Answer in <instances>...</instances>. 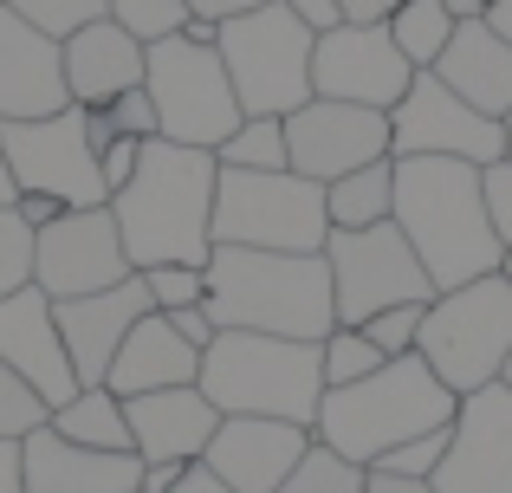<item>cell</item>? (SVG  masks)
Instances as JSON below:
<instances>
[{"label": "cell", "instance_id": "6da1fadb", "mask_svg": "<svg viewBox=\"0 0 512 493\" xmlns=\"http://www.w3.org/2000/svg\"><path fill=\"white\" fill-rule=\"evenodd\" d=\"M435 292L500 273V228L487 208V169L461 156H396V215Z\"/></svg>", "mask_w": 512, "mask_h": 493}, {"label": "cell", "instance_id": "7a4b0ae2", "mask_svg": "<svg viewBox=\"0 0 512 493\" xmlns=\"http://www.w3.org/2000/svg\"><path fill=\"white\" fill-rule=\"evenodd\" d=\"M214 150L150 137L137 156V176L111 195V221L137 273L150 266H208L214 253Z\"/></svg>", "mask_w": 512, "mask_h": 493}, {"label": "cell", "instance_id": "3957f363", "mask_svg": "<svg viewBox=\"0 0 512 493\" xmlns=\"http://www.w3.org/2000/svg\"><path fill=\"white\" fill-rule=\"evenodd\" d=\"M208 318L214 331H273V338L318 344L338 325L325 253H266V247H214L208 253Z\"/></svg>", "mask_w": 512, "mask_h": 493}, {"label": "cell", "instance_id": "277c9868", "mask_svg": "<svg viewBox=\"0 0 512 493\" xmlns=\"http://www.w3.org/2000/svg\"><path fill=\"white\" fill-rule=\"evenodd\" d=\"M454 409H461V396L422 364V351H409V357H389L383 370H370L363 383L325 390L312 435L325 448H338L344 461L370 468V461H383L396 442H415V435H428V429H448Z\"/></svg>", "mask_w": 512, "mask_h": 493}, {"label": "cell", "instance_id": "5b68a950", "mask_svg": "<svg viewBox=\"0 0 512 493\" xmlns=\"http://www.w3.org/2000/svg\"><path fill=\"white\" fill-rule=\"evenodd\" d=\"M195 390L221 416H279V422L312 429L318 403H325V364H318V344H305V338L214 331V344L201 351Z\"/></svg>", "mask_w": 512, "mask_h": 493}, {"label": "cell", "instance_id": "8992f818", "mask_svg": "<svg viewBox=\"0 0 512 493\" xmlns=\"http://www.w3.org/2000/svg\"><path fill=\"white\" fill-rule=\"evenodd\" d=\"M325 182L292 169H221L214 176V247L325 253Z\"/></svg>", "mask_w": 512, "mask_h": 493}, {"label": "cell", "instance_id": "52a82bcc", "mask_svg": "<svg viewBox=\"0 0 512 493\" xmlns=\"http://www.w3.org/2000/svg\"><path fill=\"white\" fill-rule=\"evenodd\" d=\"M312 46H318V33L305 20H292L286 0L234 13L214 33V52H221L247 117H292L312 98Z\"/></svg>", "mask_w": 512, "mask_h": 493}, {"label": "cell", "instance_id": "ba28073f", "mask_svg": "<svg viewBox=\"0 0 512 493\" xmlns=\"http://www.w3.org/2000/svg\"><path fill=\"white\" fill-rule=\"evenodd\" d=\"M415 351H422V364L454 396L500 383V370L512 357V286L500 273H487V279H467L454 292H435L422 312Z\"/></svg>", "mask_w": 512, "mask_h": 493}, {"label": "cell", "instance_id": "9c48e42d", "mask_svg": "<svg viewBox=\"0 0 512 493\" xmlns=\"http://www.w3.org/2000/svg\"><path fill=\"white\" fill-rule=\"evenodd\" d=\"M143 91L156 104V130L169 143H188V150H221L240 130V98L234 78H227L221 52L195 46V39H156L143 46Z\"/></svg>", "mask_w": 512, "mask_h": 493}, {"label": "cell", "instance_id": "30bf717a", "mask_svg": "<svg viewBox=\"0 0 512 493\" xmlns=\"http://www.w3.org/2000/svg\"><path fill=\"white\" fill-rule=\"evenodd\" d=\"M325 266H331L338 325H363V318L389 312V305H428L435 299V279L422 273V260H415V247L402 241L396 221H376V228H331Z\"/></svg>", "mask_w": 512, "mask_h": 493}, {"label": "cell", "instance_id": "8fae6325", "mask_svg": "<svg viewBox=\"0 0 512 493\" xmlns=\"http://www.w3.org/2000/svg\"><path fill=\"white\" fill-rule=\"evenodd\" d=\"M0 156H7V176L20 195H52L59 208H104L111 202L78 104H65L59 117L0 124Z\"/></svg>", "mask_w": 512, "mask_h": 493}, {"label": "cell", "instance_id": "7c38bea8", "mask_svg": "<svg viewBox=\"0 0 512 493\" xmlns=\"http://www.w3.org/2000/svg\"><path fill=\"white\" fill-rule=\"evenodd\" d=\"M389 156H461V163H500L506 124L454 98L435 72H415L402 104L389 111Z\"/></svg>", "mask_w": 512, "mask_h": 493}, {"label": "cell", "instance_id": "4fadbf2b", "mask_svg": "<svg viewBox=\"0 0 512 493\" xmlns=\"http://www.w3.org/2000/svg\"><path fill=\"white\" fill-rule=\"evenodd\" d=\"M124 234L111 221V202L104 208H65L59 221L33 234V286L46 292L52 305L59 299H85V292H111L117 279H130Z\"/></svg>", "mask_w": 512, "mask_h": 493}, {"label": "cell", "instance_id": "5bb4252c", "mask_svg": "<svg viewBox=\"0 0 512 493\" xmlns=\"http://www.w3.org/2000/svg\"><path fill=\"white\" fill-rule=\"evenodd\" d=\"M409 78H415V65L396 52L383 20H344L331 33H318V46H312V98L396 111Z\"/></svg>", "mask_w": 512, "mask_h": 493}, {"label": "cell", "instance_id": "9a60e30c", "mask_svg": "<svg viewBox=\"0 0 512 493\" xmlns=\"http://www.w3.org/2000/svg\"><path fill=\"white\" fill-rule=\"evenodd\" d=\"M389 156V111L370 104H338V98H305L286 117V163L292 176L312 182H338L363 163Z\"/></svg>", "mask_w": 512, "mask_h": 493}, {"label": "cell", "instance_id": "2e32d148", "mask_svg": "<svg viewBox=\"0 0 512 493\" xmlns=\"http://www.w3.org/2000/svg\"><path fill=\"white\" fill-rule=\"evenodd\" d=\"M435 493H512V390H467L448 422V455L435 468Z\"/></svg>", "mask_w": 512, "mask_h": 493}, {"label": "cell", "instance_id": "e0dca14e", "mask_svg": "<svg viewBox=\"0 0 512 493\" xmlns=\"http://www.w3.org/2000/svg\"><path fill=\"white\" fill-rule=\"evenodd\" d=\"M312 448V429L279 416H221L214 442L201 448V468L234 493H279L286 474L299 468V455Z\"/></svg>", "mask_w": 512, "mask_h": 493}, {"label": "cell", "instance_id": "ac0fdd59", "mask_svg": "<svg viewBox=\"0 0 512 493\" xmlns=\"http://www.w3.org/2000/svg\"><path fill=\"white\" fill-rule=\"evenodd\" d=\"M0 364L33 383L46 409H59V403L78 396V370H72V357H65L59 318H52V299L39 286H20V292L0 299Z\"/></svg>", "mask_w": 512, "mask_h": 493}, {"label": "cell", "instance_id": "d6986e66", "mask_svg": "<svg viewBox=\"0 0 512 493\" xmlns=\"http://www.w3.org/2000/svg\"><path fill=\"white\" fill-rule=\"evenodd\" d=\"M72 104L65 91V59L59 39L0 7V124H26V117H59Z\"/></svg>", "mask_w": 512, "mask_h": 493}, {"label": "cell", "instance_id": "ffe728a7", "mask_svg": "<svg viewBox=\"0 0 512 493\" xmlns=\"http://www.w3.org/2000/svg\"><path fill=\"white\" fill-rule=\"evenodd\" d=\"M143 312H156L143 273L117 279L111 292H85V299H59V305H52L59 338H65V357H72V370H78V390H85V383H104V370H111L124 331L137 325Z\"/></svg>", "mask_w": 512, "mask_h": 493}, {"label": "cell", "instance_id": "44dd1931", "mask_svg": "<svg viewBox=\"0 0 512 493\" xmlns=\"http://www.w3.org/2000/svg\"><path fill=\"white\" fill-rule=\"evenodd\" d=\"M20 481L26 493H137L143 487V461L111 455V448H78L65 435H52V422H39L20 442Z\"/></svg>", "mask_w": 512, "mask_h": 493}, {"label": "cell", "instance_id": "7402d4cb", "mask_svg": "<svg viewBox=\"0 0 512 493\" xmlns=\"http://www.w3.org/2000/svg\"><path fill=\"white\" fill-rule=\"evenodd\" d=\"M124 422H130V448H137V461H201V448L214 442L221 409H214L195 383H175V390L130 396Z\"/></svg>", "mask_w": 512, "mask_h": 493}, {"label": "cell", "instance_id": "603a6c76", "mask_svg": "<svg viewBox=\"0 0 512 493\" xmlns=\"http://www.w3.org/2000/svg\"><path fill=\"white\" fill-rule=\"evenodd\" d=\"M59 59H65V91H72V104H85V111H98V104H111V98H124V91L143 85V46L111 13L78 26L72 39H59Z\"/></svg>", "mask_w": 512, "mask_h": 493}, {"label": "cell", "instance_id": "cb8c5ba5", "mask_svg": "<svg viewBox=\"0 0 512 493\" xmlns=\"http://www.w3.org/2000/svg\"><path fill=\"white\" fill-rule=\"evenodd\" d=\"M201 377V351L169 325L163 312H143L137 325L124 331L111 370H104V390L111 396H150V390H175V383H195Z\"/></svg>", "mask_w": 512, "mask_h": 493}, {"label": "cell", "instance_id": "d4e9b609", "mask_svg": "<svg viewBox=\"0 0 512 493\" xmlns=\"http://www.w3.org/2000/svg\"><path fill=\"white\" fill-rule=\"evenodd\" d=\"M428 72H435L454 98H467L474 111H487V117L512 111V46L493 33L487 20H461L454 26L448 52H441Z\"/></svg>", "mask_w": 512, "mask_h": 493}, {"label": "cell", "instance_id": "484cf974", "mask_svg": "<svg viewBox=\"0 0 512 493\" xmlns=\"http://www.w3.org/2000/svg\"><path fill=\"white\" fill-rule=\"evenodd\" d=\"M46 422H52V435H65V442H78V448H111V455L130 448L124 396H111L104 383H85V390H78L72 403H59ZM130 455H137V448H130Z\"/></svg>", "mask_w": 512, "mask_h": 493}, {"label": "cell", "instance_id": "4316f807", "mask_svg": "<svg viewBox=\"0 0 512 493\" xmlns=\"http://www.w3.org/2000/svg\"><path fill=\"white\" fill-rule=\"evenodd\" d=\"M325 215H331V228H376V221H389L396 215V156L325 182Z\"/></svg>", "mask_w": 512, "mask_h": 493}, {"label": "cell", "instance_id": "83f0119b", "mask_svg": "<svg viewBox=\"0 0 512 493\" xmlns=\"http://www.w3.org/2000/svg\"><path fill=\"white\" fill-rule=\"evenodd\" d=\"M389 39H396V52L415 65V72H428V65L448 52V39H454V13H448V0H402L396 13H389Z\"/></svg>", "mask_w": 512, "mask_h": 493}, {"label": "cell", "instance_id": "f1b7e54d", "mask_svg": "<svg viewBox=\"0 0 512 493\" xmlns=\"http://www.w3.org/2000/svg\"><path fill=\"white\" fill-rule=\"evenodd\" d=\"M221 169H292L286 163V117H240V130L214 150Z\"/></svg>", "mask_w": 512, "mask_h": 493}, {"label": "cell", "instance_id": "f546056e", "mask_svg": "<svg viewBox=\"0 0 512 493\" xmlns=\"http://www.w3.org/2000/svg\"><path fill=\"white\" fill-rule=\"evenodd\" d=\"M318 364H325V390H344V383H363L370 370H383L389 357L376 351L357 325H331L325 338H318Z\"/></svg>", "mask_w": 512, "mask_h": 493}, {"label": "cell", "instance_id": "4dcf8cb0", "mask_svg": "<svg viewBox=\"0 0 512 493\" xmlns=\"http://www.w3.org/2000/svg\"><path fill=\"white\" fill-rule=\"evenodd\" d=\"M279 493H363V468L357 461H344L338 448H325L312 435V448L299 455V468L286 474V487Z\"/></svg>", "mask_w": 512, "mask_h": 493}, {"label": "cell", "instance_id": "1f68e13d", "mask_svg": "<svg viewBox=\"0 0 512 493\" xmlns=\"http://www.w3.org/2000/svg\"><path fill=\"white\" fill-rule=\"evenodd\" d=\"M111 20L137 46H156V39H175L195 13H188V0H111Z\"/></svg>", "mask_w": 512, "mask_h": 493}, {"label": "cell", "instance_id": "d6a6232c", "mask_svg": "<svg viewBox=\"0 0 512 493\" xmlns=\"http://www.w3.org/2000/svg\"><path fill=\"white\" fill-rule=\"evenodd\" d=\"M20 20H33L39 33H52V39H72L78 26H91V20H104L111 13V0H7Z\"/></svg>", "mask_w": 512, "mask_h": 493}, {"label": "cell", "instance_id": "836d02e7", "mask_svg": "<svg viewBox=\"0 0 512 493\" xmlns=\"http://www.w3.org/2000/svg\"><path fill=\"white\" fill-rule=\"evenodd\" d=\"M52 409L39 403V390L26 377H13L7 364H0V442H26V435L46 422Z\"/></svg>", "mask_w": 512, "mask_h": 493}, {"label": "cell", "instance_id": "e575fe53", "mask_svg": "<svg viewBox=\"0 0 512 493\" xmlns=\"http://www.w3.org/2000/svg\"><path fill=\"white\" fill-rule=\"evenodd\" d=\"M33 286V228L20 221V208H0V299Z\"/></svg>", "mask_w": 512, "mask_h": 493}, {"label": "cell", "instance_id": "d590c367", "mask_svg": "<svg viewBox=\"0 0 512 493\" xmlns=\"http://www.w3.org/2000/svg\"><path fill=\"white\" fill-rule=\"evenodd\" d=\"M422 312H428V305H389V312L363 318L357 331H363V338H370L383 357H409L415 338H422Z\"/></svg>", "mask_w": 512, "mask_h": 493}, {"label": "cell", "instance_id": "8d00e7d4", "mask_svg": "<svg viewBox=\"0 0 512 493\" xmlns=\"http://www.w3.org/2000/svg\"><path fill=\"white\" fill-rule=\"evenodd\" d=\"M143 286H150V305H156V312H182V305H201V299H208V273H201V266H150V273H143Z\"/></svg>", "mask_w": 512, "mask_h": 493}, {"label": "cell", "instance_id": "74e56055", "mask_svg": "<svg viewBox=\"0 0 512 493\" xmlns=\"http://www.w3.org/2000/svg\"><path fill=\"white\" fill-rule=\"evenodd\" d=\"M441 455H448V429H428V435H415V442H396L383 461H370V468H383V474H415V481H435Z\"/></svg>", "mask_w": 512, "mask_h": 493}, {"label": "cell", "instance_id": "f35d334b", "mask_svg": "<svg viewBox=\"0 0 512 493\" xmlns=\"http://www.w3.org/2000/svg\"><path fill=\"white\" fill-rule=\"evenodd\" d=\"M104 111H111L117 137H137V143L163 137V130H156V104H150V91H143V85H137V91H124V98H111Z\"/></svg>", "mask_w": 512, "mask_h": 493}, {"label": "cell", "instance_id": "ab89813d", "mask_svg": "<svg viewBox=\"0 0 512 493\" xmlns=\"http://www.w3.org/2000/svg\"><path fill=\"white\" fill-rule=\"evenodd\" d=\"M487 208H493V228H500V241L512 247V156L487 163Z\"/></svg>", "mask_w": 512, "mask_h": 493}, {"label": "cell", "instance_id": "60d3db41", "mask_svg": "<svg viewBox=\"0 0 512 493\" xmlns=\"http://www.w3.org/2000/svg\"><path fill=\"white\" fill-rule=\"evenodd\" d=\"M137 156H143V143H137V137H111V150L98 156V176H104V189H111V195L124 189L130 176H137Z\"/></svg>", "mask_w": 512, "mask_h": 493}, {"label": "cell", "instance_id": "b9f144b4", "mask_svg": "<svg viewBox=\"0 0 512 493\" xmlns=\"http://www.w3.org/2000/svg\"><path fill=\"white\" fill-rule=\"evenodd\" d=\"M175 331H182L188 344H195V351H208L214 344V318H208V305H182V312H163Z\"/></svg>", "mask_w": 512, "mask_h": 493}, {"label": "cell", "instance_id": "7bdbcfd3", "mask_svg": "<svg viewBox=\"0 0 512 493\" xmlns=\"http://www.w3.org/2000/svg\"><path fill=\"white\" fill-rule=\"evenodd\" d=\"M292 7V20H305L312 33H331V26H344V7L338 0H286Z\"/></svg>", "mask_w": 512, "mask_h": 493}, {"label": "cell", "instance_id": "ee69618b", "mask_svg": "<svg viewBox=\"0 0 512 493\" xmlns=\"http://www.w3.org/2000/svg\"><path fill=\"white\" fill-rule=\"evenodd\" d=\"M188 468H195V461H143V487L137 493H175Z\"/></svg>", "mask_w": 512, "mask_h": 493}, {"label": "cell", "instance_id": "f6af8a7d", "mask_svg": "<svg viewBox=\"0 0 512 493\" xmlns=\"http://www.w3.org/2000/svg\"><path fill=\"white\" fill-rule=\"evenodd\" d=\"M363 493H435V481H415V474H383V468H363Z\"/></svg>", "mask_w": 512, "mask_h": 493}, {"label": "cell", "instance_id": "bcb514c9", "mask_svg": "<svg viewBox=\"0 0 512 493\" xmlns=\"http://www.w3.org/2000/svg\"><path fill=\"white\" fill-rule=\"evenodd\" d=\"M13 208H20V221H26L33 234L46 228V221H59V215H65V208L52 202V195H13Z\"/></svg>", "mask_w": 512, "mask_h": 493}, {"label": "cell", "instance_id": "7dc6e473", "mask_svg": "<svg viewBox=\"0 0 512 493\" xmlns=\"http://www.w3.org/2000/svg\"><path fill=\"white\" fill-rule=\"evenodd\" d=\"M253 7H266V0H188V13H195V20H234V13H253Z\"/></svg>", "mask_w": 512, "mask_h": 493}, {"label": "cell", "instance_id": "c3c4849f", "mask_svg": "<svg viewBox=\"0 0 512 493\" xmlns=\"http://www.w3.org/2000/svg\"><path fill=\"white\" fill-rule=\"evenodd\" d=\"M0 493H26V481H20V442H0Z\"/></svg>", "mask_w": 512, "mask_h": 493}, {"label": "cell", "instance_id": "681fc988", "mask_svg": "<svg viewBox=\"0 0 512 493\" xmlns=\"http://www.w3.org/2000/svg\"><path fill=\"white\" fill-rule=\"evenodd\" d=\"M338 7H344V20H389L402 0H338Z\"/></svg>", "mask_w": 512, "mask_h": 493}, {"label": "cell", "instance_id": "f907efd6", "mask_svg": "<svg viewBox=\"0 0 512 493\" xmlns=\"http://www.w3.org/2000/svg\"><path fill=\"white\" fill-rule=\"evenodd\" d=\"M175 493H234V487H227V481H214V474H208V468L195 461V468L182 474V487H175Z\"/></svg>", "mask_w": 512, "mask_h": 493}, {"label": "cell", "instance_id": "816d5d0a", "mask_svg": "<svg viewBox=\"0 0 512 493\" xmlns=\"http://www.w3.org/2000/svg\"><path fill=\"white\" fill-rule=\"evenodd\" d=\"M487 26H493V33H500L506 46H512V0H493V7H487Z\"/></svg>", "mask_w": 512, "mask_h": 493}, {"label": "cell", "instance_id": "f5cc1de1", "mask_svg": "<svg viewBox=\"0 0 512 493\" xmlns=\"http://www.w3.org/2000/svg\"><path fill=\"white\" fill-rule=\"evenodd\" d=\"M487 7H493V0H448L454 26H461V20H487Z\"/></svg>", "mask_w": 512, "mask_h": 493}, {"label": "cell", "instance_id": "db71d44e", "mask_svg": "<svg viewBox=\"0 0 512 493\" xmlns=\"http://www.w3.org/2000/svg\"><path fill=\"white\" fill-rule=\"evenodd\" d=\"M214 33H221L214 20H188V26H182V39H195V46H214Z\"/></svg>", "mask_w": 512, "mask_h": 493}, {"label": "cell", "instance_id": "11a10c76", "mask_svg": "<svg viewBox=\"0 0 512 493\" xmlns=\"http://www.w3.org/2000/svg\"><path fill=\"white\" fill-rule=\"evenodd\" d=\"M13 195H20V189H13V176H7V156H0V208H13Z\"/></svg>", "mask_w": 512, "mask_h": 493}, {"label": "cell", "instance_id": "9f6ffc18", "mask_svg": "<svg viewBox=\"0 0 512 493\" xmlns=\"http://www.w3.org/2000/svg\"><path fill=\"white\" fill-rule=\"evenodd\" d=\"M500 279H506V286H512V247L500 253Z\"/></svg>", "mask_w": 512, "mask_h": 493}, {"label": "cell", "instance_id": "6f0895ef", "mask_svg": "<svg viewBox=\"0 0 512 493\" xmlns=\"http://www.w3.org/2000/svg\"><path fill=\"white\" fill-rule=\"evenodd\" d=\"M500 124H506V156H512V111H506V117H500Z\"/></svg>", "mask_w": 512, "mask_h": 493}, {"label": "cell", "instance_id": "680465c9", "mask_svg": "<svg viewBox=\"0 0 512 493\" xmlns=\"http://www.w3.org/2000/svg\"><path fill=\"white\" fill-rule=\"evenodd\" d=\"M500 383H506V390H512V357H506V370H500Z\"/></svg>", "mask_w": 512, "mask_h": 493}, {"label": "cell", "instance_id": "91938a15", "mask_svg": "<svg viewBox=\"0 0 512 493\" xmlns=\"http://www.w3.org/2000/svg\"><path fill=\"white\" fill-rule=\"evenodd\" d=\"M0 7H7V0H0Z\"/></svg>", "mask_w": 512, "mask_h": 493}]
</instances>
